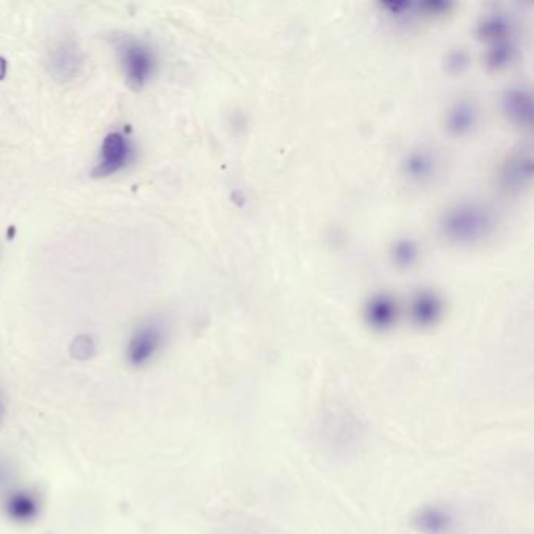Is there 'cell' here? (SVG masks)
Wrapping results in <instances>:
<instances>
[{"label": "cell", "mask_w": 534, "mask_h": 534, "mask_svg": "<svg viewBox=\"0 0 534 534\" xmlns=\"http://www.w3.org/2000/svg\"><path fill=\"white\" fill-rule=\"evenodd\" d=\"M2 414H4V405H2V400H0V420H2Z\"/></svg>", "instance_id": "9"}, {"label": "cell", "mask_w": 534, "mask_h": 534, "mask_svg": "<svg viewBox=\"0 0 534 534\" xmlns=\"http://www.w3.org/2000/svg\"><path fill=\"white\" fill-rule=\"evenodd\" d=\"M165 343V329L160 323L148 322L138 326L127 343L126 358L132 367H145L156 358Z\"/></svg>", "instance_id": "2"}, {"label": "cell", "mask_w": 534, "mask_h": 534, "mask_svg": "<svg viewBox=\"0 0 534 534\" xmlns=\"http://www.w3.org/2000/svg\"><path fill=\"white\" fill-rule=\"evenodd\" d=\"M82 55L79 47L73 41H62L52 49L51 69L54 76L60 80H71L80 73Z\"/></svg>", "instance_id": "4"}, {"label": "cell", "mask_w": 534, "mask_h": 534, "mask_svg": "<svg viewBox=\"0 0 534 534\" xmlns=\"http://www.w3.org/2000/svg\"><path fill=\"white\" fill-rule=\"evenodd\" d=\"M5 74H7V62L5 58L0 57V80L4 79Z\"/></svg>", "instance_id": "8"}, {"label": "cell", "mask_w": 534, "mask_h": 534, "mask_svg": "<svg viewBox=\"0 0 534 534\" xmlns=\"http://www.w3.org/2000/svg\"><path fill=\"white\" fill-rule=\"evenodd\" d=\"M394 320V309L392 304L378 303L373 306L372 312H370V322L376 326V328H386Z\"/></svg>", "instance_id": "7"}, {"label": "cell", "mask_w": 534, "mask_h": 534, "mask_svg": "<svg viewBox=\"0 0 534 534\" xmlns=\"http://www.w3.org/2000/svg\"><path fill=\"white\" fill-rule=\"evenodd\" d=\"M452 524V514L441 506H426L412 517L415 530L423 534H444Z\"/></svg>", "instance_id": "5"}, {"label": "cell", "mask_w": 534, "mask_h": 534, "mask_svg": "<svg viewBox=\"0 0 534 534\" xmlns=\"http://www.w3.org/2000/svg\"><path fill=\"white\" fill-rule=\"evenodd\" d=\"M5 511L16 522H30L40 514V500L30 491H15L8 495Z\"/></svg>", "instance_id": "6"}, {"label": "cell", "mask_w": 534, "mask_h": 534, "mask_svg": "<svg viewBox=\"0 0 534 534\" xmlns=\"http://www.w3.org/2000/svg\"><path fill=\"white\" fill-rule=\"evenodd\" d=\"M130 159V145L120 132H112L102 143L101 160L94 168V177H107L123 170Z\"/></svg>", "instance_id": "3"}, {"label": "cell", "mask_w": 534, "mask_h": 534, "mask_svg": "<svg viewBox=\"0 0 534 534\" xmlns=\"http://www.w3.org/2000/svg\"><path fill=\"white\" fill-rule=\"evenodd\" d=\"M116 49L120 52L121 65L127 83L135 90L145 87L156 69V57L151 47L134 37L116 40Z\"/></svg>", "instance_id": "1"}]
</instances>
